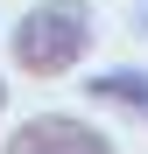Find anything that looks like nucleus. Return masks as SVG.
Instances as JSON below:
<instances>
[{
  "label": "nucleus",
  "mask_w": 148,
  "mask_h": 154,
  "mask_svg": "<svg viewBox=\"0 0 148 154\" xmlns=\"http://www.w3.org/2000/svg\"><path fill=\"white\" fill-rule=\"evenodd\" d=\"M85 49H92L85 0H42V7H28L14 21V35H7L14 70H28V77H64L71 63H85Z\"/></svg>",
  "instance_id": "nucleus-1"
},
{
  "label": "nucleus",
  "mask_w": 148,
  "mask_h": 154,
  "mask_svg": "<svg viewBox=\"0 0 148 154\" xmlns=\"http://www.w3.org/2000/svg\"><path fill=\"white\" fill-rule=\"evenodd\" d=\"M0 154H120L99 126L71 119V112H42V119H21Z\"/></svg>",
  "instance_id": "nucleus-2"
},
{
  "label": "nucleus",
  "mask_w": 148,
  "mask_h": 154,
  "mask_svg": "<svg viewBox=\"0 0 148 154\" xmlns=\"http://www.w3.org/2000/svg\"><path fill=\"white\" fill-rule=\"evenodd\" d=\"M85 98H99V105H113V112L148 126V70H99L85 84Z\"/></svg>",
  "instance_id": "nucleus-3"
},
{
  "label": "nucleus",
  "mask_w": 148,
  "mask_h": 154,
  "mask_svg": "<svg viewBox=\"0 0 148 154\" xmlns=\"http://www.w3.org/2000/svg\"><path fill=\"white\" fill-rule=\"evenodd\" d=\"M0 105H7V84H0Z\"/></svg>",
  "instance_id": "nucleus-4"
}]
</instances>
